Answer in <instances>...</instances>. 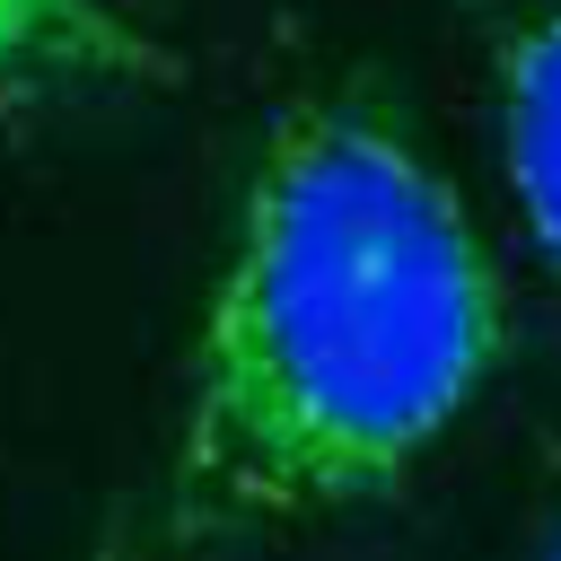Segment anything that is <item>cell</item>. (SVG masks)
<instances>
[{
    "label": "cell",
    "mask_w": 561,
    "mask_h": 561,
    "mask_svg": "<svg viewBox=\"0 0 561 561\" xmlns=\"http://www.w3.org/2000/svg\"><path fill=\"white\" fill-rule=\"evenodd\" d=\"M508 351L500 263L377 96H298L245 175L193 394L184 517L272 526L394 491Z\"/></svg>",
    "instance_id": "obj_1"
},
{
    "label": "cell",
    "mask_w": 561,
    "mask_h": 561,
    "mask_svg": "<svg viewBox=\"0 0 561 561\" xmlns=\"http://www.w3.org/2000/svg\"><path fill=\"white\" fill-rule=\"evenodd\" d=\"M500 167L535 254L561 272V0H535L500 35Z\"/></svg>",
    "instance_id": "obj_2"
},
{
    "label": "cell",
    "mask_w": 561,
    "mask_h": 561,
    "mask_svg": "<svg viewBox=\"0 0 561 561\" xmlns=\"http://www.w3.org/2000/svg\"><path fill=\"white\" fill-rule=\"evenodd\" d=\"M167 53L114 0H0V88H149Z\"/></svg>",
    "instance_id": "obj_3"
},
{
    "label": "cell",
    "mask_w": 561,
    "mask_h": 561,
    "mask_svg": "<svg viewBox=\"0 0 561 561\" xmlns=\"http://www.w3.org/2000/svg\"><path fill=\"white\" fill-rule=\"evenodd\" d=\"M543 561H561V517H552V535H543Z\"/></svg>",
    "instance_id": "obj_4"
}]
</instances>
